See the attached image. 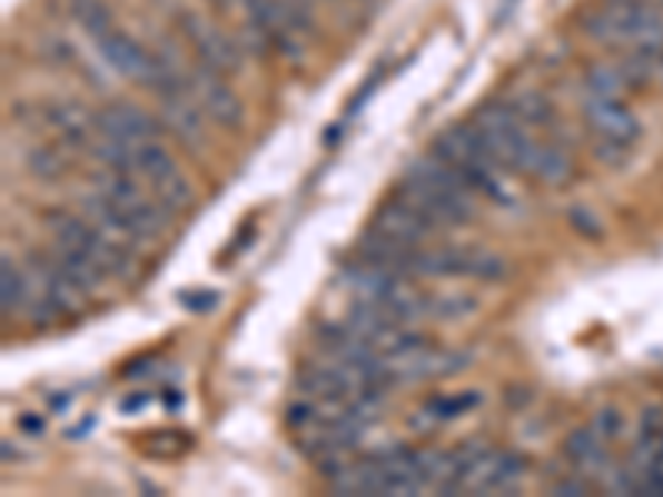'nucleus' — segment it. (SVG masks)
Masks as SVG:
<instances>
[{"instance_id":"f257e3e1","label":"nucleus","mask_w":663,"mask_h":497,"mask_svg":"<svg viewBox=\"0 0 663 497\" xmlns=\"http://www.w3.org/2000/svg\"><path fill=\"white\" fill-rule=\"evenodd\" d=\"M398 196H405L418 212H425L435 226H465L478 216V192L468 179L445 160L422 157L405 169L398 182Z\"/></svg>"},{"instance_id":"f03ea898","label":"nucleus","mask_w":663,"mask_h":497,"mask_svg":"<svg viewBox=\"0 0 663 497\" xmlns=\"http://www.w3.org/2000/svg\"><path fill=\"white\" fill-rule=\"evenodd\" d=\"M581 30L617 53L663 50V10L657 7L601 0V7H591L581 13Z\"/></svg>"},{"instance_id":"7ed1b4c3","label":"nucleus","mask_w":663,"mask_h":497,"mask_svg":"<svg viewBox=\"0 0 663 497\" xmlns=\"http://www.w3.org/2000/svg\"><path fill=\"white\" fill-rule=\"evenodd\" d=\"M432 153L438 160H445L452 169H458L478 196H488L497 206H514L517 202V196H514V189H511V182L504 176V166L497 163L495 153L485 147V140L478 137V130L472 123L448 127L435 140Z\"/></svg>"},{"instance_id":"20e7f679","label":"nucleus","mask_w":663,"mask_h":497,"mask_svg":"<svg viewBox=\"0 0 663 497\" xmlns=\"http://www.w3.org/2000/svg\"><path fill=\"white\" fill-rule=\"evenodd\" d=\"M338 282L355 299L372 302V306L385 309L388 316H395V319H402L408 326H418L422 319H432L428 316V292H422L408 276H398V272H388V269L372 266L365 259H355L352 266L342 269Z\"/></svg>"},{"instance_id":"39448f33","label":"nucleus","mask_w":663,"mask_h":497,"mask_svg":"<svg viewBox=\"0 0 663 497\" xmlns=\"http://www.w3.org/2000/svg\"><path fill=\"white\" fill-rule=\"evenodd\" d=\"M47 226L53 242L70 246L93 259L110 279H130L137 272V249L97 229L83 212H47Z\"/></svg>"},{"instance_id":"423d86ee","label":"nucleus","mask_w":663,"mask_h":497,"mask_svg":"<svg viewBox=\"0 0 663 497\" xmlns=\"http://www.w3.org/2000/svg\"><path fill=\"white\" fill-rule=\"evenodd\" d=\"M472 127L485 140V147L495 153V160L511 172H531V163L541 150V140L531 133V127L511 110L507 100H495L475 110Z\"/></svg>"},{"instance_id":"0eeeda50","label":"nucleus","mask_w":663,"mask_h":497,"mask_svg":"<svg viewBox=\"0 0 663 497\" xmlns=\"http://www.w3.org/2000/svg\"><path fill=\"white\" fill-rule=\"evenodd\" d=\"M581 110H584V123L594 137V157L611 166L624 163L631 147L641 137L637 113L621 97H594V93H584Z\"/></svg>"},{"instance_id":"6e6552de","label":"nucleus","mask_w":663,"mask_h":497,"mask_svg":"<svg viewBox=\"0 0 663 497\" xmlns=\"http://www.w3.org/2000/svg\"><path fill=\"white\" fill-rule=\"evenodd\" d=\"M97 189L133 222V229L144 236V242H157L160 236L166 232V209L160 199L147 196L144 182L133 179V172H113V169H103L97 176Z\"/></svg>"},{"instance_id":"1a4fd4ad","label":"nucleus","mask_w":663,"mask_h":497,"mask_svg":"<svg viewBox=\"0 0 663 497\" xmlns=\"http://www.w3.org/2000/svg\"><path fill=\"white\" fill-rule=\"evenodd\" d=\"M246 17L269 37L273 50H283L286 57L303 53V33L309 20H303V3L296 0H243Z\"/></svg>"},{"instance_id":"9d476101","label":"nucleus","mask_w":663,"mask_h":497,"mask_svg":"<svg viewBox=\"0 0 663 497\" xmlns=\"http://www.w3.org/2000/svg\"><path fill=\"white\" fill-rule=\"evenodd\" d=\"M186 80H189V90L192 97L199 100V107L206 110V117L222 127V130H239L246 123V107L243 100L236 97V90L226 83V77L212 67H206L202 60L196 67L186 70Z\"/></svg>"},{"instance_id":"9b49d317","label":"nucleus","mask_w":663,"mask_h":497,"mask_svg":"<svg viewBox=\"0 0 663 497\" xmlns=\"http://www.w3.org/2000/svg\"><path fill=\"white\" fill-rule=\"evenodd\" d=\"M527 471V458L501 448H482L462 478V491L468 495H504L521 485Z\"/></svg>"},{"instance_id":"f8f14e48","label":"nucleus","mask_w":663,"mask_h":497,"mask_svg":"<svg viewBox=\"0 0 663 497\" xmlns=\"http://www.w3.org/2000/svg\"><path fill=\"white\" fill-rule=\"evenodd\" d=\"M368 229L378 232V236H385V239H392V242L412 246V249H425V246L435 239V232H438V226H435L425 212H418V209H415L405 196H398V192H395L388 202H382V206L375 209Z\"/></svg>"},{"instance_id":"ddd939ff","label":"nucleus","mask_w":663,"mask_h":497,"mask_svg":"<svg viewBox=\"0 0 663 497\" xmlns=\"http://www.w3.org/2000/svg\"><path fill=\"white\" fill-rule=\"evenodd\" d=\"M179 27H182L186 40L192 43L196 57H199L206 67L219 70V73H236V70H239V63H243V57H239V43H236L232 37H226L212 20H206L202 13L182 10Z\"/></svg>"},{"instance_id":"4468645a","label":"nucleus","mask_w":663,"mask_h":497,"mask_svg":"<svg viewBox=\"0 0 663 497\" xmlns=\"http://www.w3.org/2000/svg\"><path fill=\"white\" fill-rule=\"evenodd\" d=\"M97 133L123 147H140V143L160 140L164 127L133 103H110L97 113Z\"/></svg>"},{"instance_id":"2eb2a0df","label":"nucleus","mask_w":663,"mask_h":497,"mask_svg":"<svg viewBox=\"0 0 663 497\" xmlns=\"http://www.w3.org/2000/svg\"><path fill=\"white\" fill-rule=\"evenodd\" d=\"M30 289L57 312V319L63 316H77L83 309V292L67 279V272L53 262V256H40L30 262Z\"/></svg>"},{"instance_id":"dca6fc26","label":"nucleus","mask_w":663,"mask_h":497,"mask_svg":"<svg viewBox=\"0 0 663 497\" xmlns=\"http://www.w3.org/2000/svg\"><path fill=\"white\" fill-rule=\"evenodd\" d=\"M160 110H164L166 130H172L182 143L189 147L206 143V110L199 107L189 87L160 93Z\"/></svg>"},{"instance_id":"f3484780","label":"nucleus","mask_w":663,"mask_h":497,"mask_svg":"<svg viewBox=\"0 0 663 497\" xmlns=\"http://www.w3.org/2000/svg\"><path fill=\"white\" fill-rule=\"evenodd\" d=\"M564 455L574 465V471L584 475L587 481H601V478L611 475V445L591 425H584V428L567 435Z\"/></svg>"},{"instance_id":"a211bd4d","label":"nucleus","mask_w":663,"mask_h":497,"mask_svg":"<svg viewBox=\"0 0 663 497\" xmlns=\"http://www.w3.org/2000/svg\"><path fill=\"white\" fill-rule=\"evenodd\" d=\"M47 123L67 150H90L97 140V113L80 103H53L47 110Z\"/></svg>"},{"instance_id":"6ab92c4d","label":"nucleus","mask_w":663,"mask_h":497,"mask_svg":"<svg viewBox=\"0 0 663 497\" xmlns=\"http://www.w3.org/2000/svg\"><path fill=\"white\" fill-rule=\"evenodd\" d=\"M53 262L67 272V279L83 292V296H97L100 289H103V282L110 279L93 259H87L83 252H77V249H70V246H60V242H53Z\"/></svg>"},{"instance_id":"aec40b11","label":"nucleus","mask_w":663,"mask_h":497,"mask_svg":"<svg viewBox=\"0 0 663 497\" xmlns=\"http://www.w3.org/2000/svg\"><path fill=\"white\" fill-rule=\"evenodd\" d=\"M571 172H574V163H571V157L561 147L541 143V150H537V157H534L527 176L537 179V182H544V186H551V189H557V186H564L571 179Z\"/></svg>"},{"instance_id":"412c9836","label":"nucleus","mask_w":663,"mask_h":497,"mask_svg":"<svg viewBox=\"0 0 663 497\" xmlns=\"http://www.w3.org/2000/svg\"><path fill=\"white\" fill-rule=\"evenodd\" d=\"M634 90L627 73L621 70V63H591L587 73H584V93H594V97H621Z\"/></svg>"},{"instance_id":"4be33fe9","label":"nucleus","mask_w":663,"mask_h":497,"mask_svg":"<svg viewBox=\"0 0 663 497\" xmlns=\"http://www.w3.org/2000/svg\"><path fill=\"white\" fill-rule=\"evenodd\" d=\"M27 292H30V276L10 262V256H3L0 262V306L3 312H17L27 306Z\"/></svg>"},{"instance_id":"5701e85b","label":"nucleus","mask_w":663,"mask_h":497,"mask_svg":"<svg viewBox=\"0 0 663 497\" xmlns=\"http://www.w3.org/2000/svg\"><path fill=\"white\" fill-rule=\"evenodd\" d=\"M70 10L77 17V23L90 33L93 43L113 30V13L103 0H70Z\"/></svg>"},{"instance_id":"b1692460","label":"nucleus","mask_w":663,"mask_h":497,"mask_svg":"<svg viewBox=\"0 0 663 497\" xmlns=\"http://www.w3.org/2000/svg\"><path fill=\"white\" fill-rule=\"evenodd\" d=\"M507 103L527 127H551V120H554L551 100L537 90H517Z\"/></svg>"},{"instance_id":"393cba45","label":"nucleus","mask_w":663,"mask_h":497,"mask_svg":"<svg viewBox=\"0 0 663 497\" xmlns=\"http://www.w3.org/2000/svg\"><path fill=\"white\" fill-rule=\"evenodd\" d=\"M475 312V299L462 296V292H442V296H428V316L452 322V319H465Z\"/></svg>"},{"instance_id":"a878e982","label":"nucleus","mask_w":663,"mask_h":497,"mask_svg":"<svg viewBox=\"0 0 663 497\" xmlns=\"http://www.w3.org/2000/svg\"><path fill=\"white\" fill-rule=\"evenodd\" d=\"M482 398L472 391V395H452V398H435L422 415H428V421L435 425V421H452V418H458V415H468L475 405H478Z\"/></svg>"},{"instance_id":"bb28decb","label":"nucleus","mask_w":663,"mask_h":497,"mask_svg":"<svg viewBox=\"0 0 663 497\" xmlns=\"http://www.w3.org/2000/svg\"><path fill=\"white\" fill-rule=\"evenodd\" d=\"M591 428H594L607 445H614V441L624 435V415H621L617 408H601V411L591 418Z\"/></svg>"},{"instance_id":"cd10ccee","label":"nucleus","mask_w":663,"mask_h":497,"mask_svg":"<svg viewBox=\"0 0 663 497\" xmlns=\"http://www.w3.org/2000/svg\"><path fill=\"white\" fill-rule=\"evenodd\" d=\"M30 169L40 172V176H57V172L63 169V160H60L53 150H37V153L30 157Z\"/></svg>"},{"instance_id":"c85d7f7f","label":"nucleus","mask_w":663,"mask_h":497,"mask_svg":"<svg viewBox=\"0 0 663 497\" xmlns=\"http://www.w3.org/2000/svg\"><path fill=\"white\" fill-rule=\"evenodd\" d=\"M587 488H591V481L584 478V475H571V478H564V481H557L554 488H551V495L557 497H584L587 495Z\"/></svg>"},{"instance_id":"c756f323","label":"nucleus","mask_w":663,"mask_h":497,"mask_svg":"<svg viewBox=\"0 0 663 497\" xmlns=\"http://www.w3.org/2000/svg\"><path fill=\"white\" fill-rule=\"evenodd\" d=\"M571 226H574L581 236H587V239H601V222H597V216H591L587 209H574V212H571Z\"/></svg>"},{"instance_id":"7c9ffc66","label":"nucleus","mask_w":663,"mask_h":497,"mask_svg":"<svg viewBox=\"0 0 663 497\" xmlns=\"http://www.w3.org/2000/svg\"><path fill=\"white\" fill-rule=\"evenodd\" d=\"M20 428H23V431H30V435H40V431H43V418H37V415H23V418H20Z\"/></svg>"},{"instance_id":"2f4dec72","label":"nucleus","mask_w":663,"mask_h":497,"mask_svg":"<svg viewBox=\"0 0 663 497\" xmlns=\"http://www.w3.org/2000/svg\"><path fill=\"white\" fill-rule=\"evenodd\" d=\"M651 67H654V83H661V87H663V50H661V53H654Z\"/></svg>"},{"instance_id":"473e14b6","label":"nucleus","mask_w":663,"mask_h":497,"mask_svg":"<svg viewBox=\"0 0 663 497\" xmlns=\"http://www.w3.org/2000/svg\"><path fill=\"white\" fill-rule=\"evenodd\" d=\"M140 405H150V398H147V395L127 398V401H123V411H133V408H140Z\"/></svg>"},{"instance_id":"72a5a7b5","label":"nucleus","mask_w":663,"mask_h":497,"mask_svg":"<svg viewBox=\"0 0 663 497\" xmlns=\"http://www.w3.org/2000/svg\"><path fill=\"white\" fill-rule=\"evenodd\" d=\"M621 3H641V7H657V10H663V0H621Z\"/></svg>"},{"instance_id":"f704fd0d","label":"nucleus","mask_w":663,"mask_h":497,"mask_svg":"<svg viewBox=\"0 0 663 497\" xmlns=\"http://www.w3.org/2000/svg\"><path fill=\"white\" fill-rule=\"evenodd\" d=\"M296 3H303V7H309V3H316V0H296Z\"/></svg>"}]
</instances>
